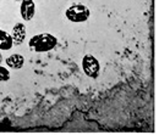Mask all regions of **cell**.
Masks as SVG:
<instances>
[{"instance_id":"6da1fadb","label":"cell","mask_w":159,"mask_h":135,"mask_svg":"<svg viewBox=\"0 0 159 135\" xmlns=\"http://www.w3.org/2000/svg\"><path fill=\"white\" fill-rule=\"evenodd\" d=\"M58 45V39L50 33H40L33 36L28 41V46L32 51L36 53H48L55 49Z\"/></svg>"},{"instance_id":"7a4b0ae2","label":"cell","mask_w":159,"mask_h":135,"mask_svg":"<svg viewBox=\"0 0 159 135\" xmlns=\"http://www.w3.org/2000/svg\"><path fill=\"white\" fill-rule=\"evenodd\" d=\"M65 16L70 22L82 23L86 22L91 16V10L83 4H74L65 11Z\"/></svg>"},{"instance_id":"3957f363","label":"cell","mask_w":159,"mask_h":135,"mask_svg":"<svg viewBox=\"0 0 159 135\" xmlns=\"http://www.w3.org/2000/svg\"><path fill=\"white\" fill-rule=\"evenodd\" d=\"M82 70L84 74L89 78H97L99 76L100 63L93 55H84L82 58Z\"/></svg>"},{"instance_id":"277c9868","label":"cell","mask_w":159,"mask_h":135,"mask_svg":"<svg viewBox=\"0 0 159 135\" xmlns=\"http://www.w3.org/2000/svg\"><path fill=\"white\" fill-rule=\"evenodd\" d=\"M20 12L23 21H31L36 15V2L33 0H21Z\"/></svg>"},{"instance_id":"5b68a950","label":"cell","mask_w":159,"mask_h":135,"mask_svg":"<svg viewBox=\"0 0 159 135\" xmlns=\"http://www.w3.org/2000/svg\"><path fill=\"white\" fill-rule=\"evenodd\" d=\"M27 36V29H26V26L19 22L16 23L14 27H12V32H11V37H12V41H14V45H21Z\"/></svg>"},{"instance_id":"8992f818","label":"cell","mask_w":159,"mask_h":135,"mask_svg":"<svg viewBox=\"0 0 159 135\" xmlns=\"http://www.w3.org/2000/svg\"><path fill=\"white\" fill-rule=\"evenodd\" d=\"M5 61H6V66L11 70H21L25 65V57L20 54H12Z\"/></svg>"},{"instance_id":"52a82bcc","label":"cell","mask_w":159,"mask_h":135,"mask_svg":"<svg viewBox=\"0 0 159 135\" xmlns=\"http://www.w3.org/2000/svg\"><path fill=\"white\" fill-rule=\"evenodd\" d=\"M14 46L12 37L6 31L0 29V50H10Z\"/></svg>"},{"instance_id":"ba28073f","label":"cell","mask_w":159,"mask_h":135,"mask_svg":"<svg viewBox=\"0 0 159 135\" xmlns=\"http://www.w3.org/2000/svg\"><path fill=\"white\" fill-rule=\"evenodd\" d=\"M10 79V71L0 65V82H7Z\"/></svg>"},{"instance_id":"9c48e42d","label":"cell","mask_w":159,"mask_h":135,"mask_svg":"<svg viewBox=\"0 0 159 135\" xmlns=\"http://www.w3.org/2000/svg\"><path fill=\"white\" fill-rule=\"evenodd\" d=\"M1 62H2V55H1V53H0V65H1Z\"/></svg>"},{"instance_id":"30bf717a","label":"cell","mask_w":159,"mask_h":135,"mask_svg":"<svg viewBox=\"0 0 159 135\" xmlns=\"http://www.w3.org/2000/svg\"><path fill=\"white\" fill-rule=\"evenodd\" d=\"M14 1H21V0H14Z\"/></svg>"}]
</instances>
